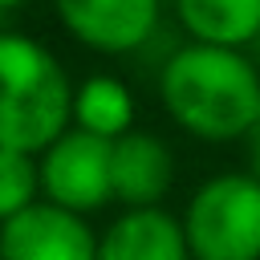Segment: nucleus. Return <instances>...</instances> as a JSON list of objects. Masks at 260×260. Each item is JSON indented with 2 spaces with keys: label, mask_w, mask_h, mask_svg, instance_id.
Listing matches in <instances>:
<instances>
[{
  "label": "nucleus",
  "mask_w": 260,
  "mask_h": 260,
  "mask_svg": "<svg viewBox=\"0 0 260 260\" xmlns=\"http://www.w3.org/2000/svg\"><path fill=\"white\" fill-rule=\"evenodd\" d=\"M110 183L122 207H162L167 191L175 187V150L150 130H130L114 138Z\"/></svg>",
  "instance_id": "nucleus-7"
},
{
  "label": "nucleus",
  "mask_w": 260,
  "mask_h": 260,
  "mask_svg": "<svg viewBox=\"0 0 260 260\" xmlns=\"http://www.w3.org/2000/svg\"><path fill=\"white\" fill-rule=\"evenodd\" d=\"M20 4H28V0H0V12H8V8H20Z\"/></svg>",
  "instance_id": "nucleus-13"
},
{
  "label": "nucleus",
  "mask_w": 260,
  "mask_h": 260,
  "mask_svg": "<svg viewBox=\"0 0 260 260\" xmlns=\"http://www.w3.org/2000/svg\"><path fill=\"white\" fill-rule=\"evenodd\" d=\"M98 260H191L179 215L167 207H126L98 236Z\"/></svg>",
  "instance_id": "nucleus-8"
},
{
  "label": "nucleus",
  "mask_w": 260,
  "mask_h": 260,
  "mask_svg": "<svg viewBox=\"0 0 260 260\" xmlns=\"http://www.w3.org/2000/svg\"><path fill=\"white\" fill-rule=\"evenodd\" d=\"M37 199H41L37 158L0 146V223H8L12 215H20V211L32 207Z\"/></svg>",
  "instance_id": "nucleus-11"
},
{
  "label": "nucleus",
  "mask_w": 260,
  "mask_h": 260,
  "mask_svg": "<svg viewBox=\"0 0 260 260\" xmlns=\"http://www.w3.org/2000/svg\"><path fill=\"white\" fill-rule=\"evenodd\" d=\"M179 223L191 260H260V179L252 171L203 179Z\"/></svg>",
  "instance_id": "nucleus-3"
},
{
  "label": "nucleus",
  "mask_w": 260,
  "mask_h": 260,
  "mask_svg": "<svg viewBox=\"0 0 260 260\" xmlns=\"http://www.w3.org/2000/svg\"><path fill=\"white\" fill-rule=\"evenodd\" d=\"M73 126V81L28 32H0V146L41 154Z\"/></svg>",
  "instance_id": "nucleus-2"
},
{
  "label": "nucleus",
  "mask_w": 260,
  "mask_h": 260,
  "mask_svg": "<svg viewBox=\"0 0 260 260\" xmlns=\"http://www.w3.org/2000/svg\"><path fill=\"white\" fill-rule=\"evenodd\" d=\"M244 146H248V171L260 179V114H256V122H252V130L244 134Z\"/></svg>",
  "instance_id": "nucleus-12"
},
{
  "label": "nucleus",
  "mask_w": 260,
  "mask_h": 260,
  "mask_svg": "<svg viewBox=\"0 0 260 260\" xmlns=\"http://www.w3.org/2000/svg\"><path fill=\"white\" fill-rule=\"evenodd\" d=\"M110 154L114 142L85 134L69 126L57 142H49L37 154V175H41V199L89 215L114 203V183H110Z\"/></svg>",
  "instance_id": "nucleus-4"
},
{
  "label": "nucleus",
  "mask_w": 260,
  "mask_h": 260,
  "mask_svg": "<svg viewBox=\"0 0 260 260\" xmlns=\"http://www.w3.org/2000/svg\"><path fill=\"white\" fill-rule=\"evenodd\" d=\"M61 28L106 57L142 49L162 16V0H53Z\"/></svg>",
  "instance_id": "nucleus-5"
},
{
  "label": "nucleus",
  "mask_w": 260,
  "mask_h": 260,
  "mask_svg": "<svg viewBox=\"0 0 260 260\" xmlns=\"http://www.w3.org/2000/svg\"><path fill=\"white\" fill-rule=\"evenodd\" d=\"M73 126L98 138H122L134 130V93L110 73H93L73 85Z\"/></svg>",
  "instance_id": "nucleus-10"
},
{
  "label": "nucleus",
  "mask_w": 260,
  "mask_h": 260,
  "mask_svg": "<svg viewBox=\"0 0 260 260\" xmlns=\"http://www.w3.org/2000/svg\"><path fill=\"white\" fill-rule=\"evenodd\" d=\"M167 118L199 142H240L260 114V69L244 49L187 41L158 69Z\"/></svg>",
  "instance_id": "nucleus-1"
},
{
  "label": "nucleus",
  "mask_w": 260,
  "mask_h": 260,
  "mask_svg": "<svg viewBox=\"0 0 260 260\" xmlns=\"http://www.w3.org/2000/svg\"><path fill=\"white\" fill-rule=\"evenodd\" d=\"M0 260H98V232L85 215L37 199L0 223Z\"/></svg>",
  "instance_id": "nucleus-6"
},
{
  "label": "nucleus",
  "mask_w": 260,
  "mask_h": 260,
  "mask_svg": "<svg viewBox=\"0 0 260 260\" xmlns=\"http://www.w3.org/2000/svg\"><path fill=\"white\" fill-rule=\"evenodd\" d=\"M175 16L199 45L248 49L260 41V0H175Z\"/></svg>",
  "instance_id": "nucleus-9"
}]
</instances>
